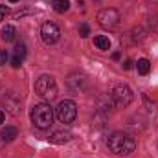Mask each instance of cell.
<instances>
[{"mask_svg": "<svg viewBox=\"0 0 158 158\" xmlns=\"http://www.w3.org/2000/svg\"><path fill=\"white\" fill-rule=\"evenodd\" d=\"M79 35H81V37H88V35H90V26H88L86 22H83V24L79 26Z\"/></svg>", "mask_w": 158, "mask_h": 158, "instance_id": "18", "label": "cell"}, {"mask_svg": "<svg viewBox=\"0 0 158 158\" xmlns=\"http://www.w3.org/2000/svg\"><path fill=\"white\" fill-rule=\"evenodd\" d=\"M20 64H22V61H20L17 55H13V57H11V66H13V68H19Z\"/></svg>", "mask_w": 158, "mask_h": 158, "instance_id": "20", "label": "cell"}, {"mask_svg": "<svg viewBox=\"0 0 158 158\" xmlns=\"http://www.w3.org/2000/svg\"><path fill=\"white\" fill-rule=\"evenodd\" d=\"M107 145L112 153L116 155H131L134 151V140L129 136V134H123V132H114L109 136L107 140Z\"/></svg>", "mask_w": 158, "mask_h": 158, "instance_id": "1", "label": "cell"}, {"mask_svg": "<svg viewBox=\"0 0 158 158\" xmlns=\"http://www.w3.org/2000/svg\"><path fill=\"white\" fill-rule=\"evenodd\" d=\"M7 59H9L7 52H6V50H0V66H2V64H6V63H7Z\"/></svg>", "mask_w": 158, "mask_h": 158, "instance_id": "19", "label": "cell"}, {"mask_svg": "<svg viewBox=\"0 0 158 158\" xmlns=\"http://www.w3.org/2000/svg\"><path fill=\"white\" fill-rule=\"evenodd\" d=\"M136 68H138V74L147 76V74H149V70H151V63H149L147 59H140V61L136 63Z\"/></svg>", "mask_w": 158, "mask_h": 158, "instance_id": "15", "label": "cell"}, {"mask_svg": "<svg viewBox=\"0 0 158 158\" xmlns=\"http://www.w3.org/2000/svg\"><path fill=\"white\" fill-rule=\"evenodd\" d=\"M94 44H96L99 50H109V48H110V40H109V37H105V35L94 37Z\"/></svg>", "mask_w": 158, "mask_h": 158, "instance_id": "14", "label": "cell"}, {"mask_svg": "<svg viewBox=\"0 0 158 158\" xmlns=\"http://www.w3.org/2000/svg\"><path fill=\"white\" fill-rule=\"evenodd\" d=\"M119 57H121V55H119V52H116V53H112V59H116V61H118Z\"/></svg>", "mask_w": 158, "mask_h": 158, "instance_id": "24", "label": "cell"}, {"mask_svg": "<svg viewBox=\"0 0 158 158\" xmlns=\"http://www.w3.org/2000/svg\"><path fill=\"white\" fill-rule=\"evenodd\" d=\"M123 68H125V70H131V68H132V61H131V59H127V61L123 63Z\"/></svg>", "mask_w": 158, "mask_h": 158, "instance_id": "23", "label": "cell"}, {"mask_svg": "<svg viewBox=\"0 0 158 158\" xmlns=\"http://www.w3.org/2000/svg\"><path fill=\"white\" fill-rule=\"evenodd\" d=\"M114 109H116V105H114L112 96L103 94V96H99V98H98V110H99L101 114L109 116V114H112V112H114Z\"/></svg>", "mask_w": 158, "mask_h": 158, "instance_id": "9", "label": "cell"}, {"mask_svg": "<svg viewBox=\"0 0 158 158\" xmlns=\"http://www.w3.org/2000/svg\"><path fill=\"white\" fill-rule=\"evenodd\" d=\"M0 136H2L4 142H13L19 136V131H17V127H6V129H2Z\"/></svg>", "mask_w": 158, "mask_h": 158, "instance_id": "11", "label": "cell"}, {"mask_svg": "<svg viewBox=\"0 0 158 158\" xmlns=\"http://www.w3.org/2000/svg\"><path fill=\"white\" fill-rule=\"evenodd\" d=\"M2 123H4V112L0 110V125H2Z\"/></svg>", "mask_w": 158, "mask_h": 158, "instance_id": "25", "label": "cell"}, {"mask_svg": "<svg viewBox=\"0 0 158 158\" xmlns=\"http://www.w3.org/2000/svg\"><path fill=\"white\" fill-rule=\"evenodd\" d=\"M35 92L37 96H40L42 99H55L57 96V83L52 76H40L37 81H35Z\"/></svg>", "mask_w": 158, "mask_h": 158, "instance_id": "3", "label": "cell"}, {"mask_svg": "<svg viewBox=\"0 0 158 158\" xmlns=\"http://www.w3.org/2000/svg\"><path fill=\"white\" fill-rule=\"evenodd\" d=\"M40 37L46 44H55L61 37V30L53 22H44L42 28H40Z\"/></svg>", "mask_w": 158, "mask_h": 158, "instance_id": "8", "label": "cell"}, {"mask_svg": "<svg viewBox=\"0 0 158 158\" xmlns=\"http://www.w3.org/2000/svg\"><path fill=\"white\" fill-rule=\"evenodd\" d=\"M2 105L6 112H9L11 116H19L22 110V99L17 92H6V96L2 98Z\"/></svg>", "mask_w": 158, "mask_h": 158, "instance_id": "7", "label": "cell"}, {"mask_svg": "<svg viewBox=\"0 0 158 158\" xmlns=\"http://www.w3.org/2000/svg\"><path fill=\"white\" fill-rule=\"evenodd\" d=\"M26 53H28V52H26V44H24V42H17V44H15V55H17L20 61H24V59H26Z\"/></svg>", "mask_w": 158, "mask_h": 158, "instance_id": "17", "label": "cell"}, {"mask_svg": "<svg viewBox=\"0 0 158 158\" xmlns=\"http://www.w3.org/2000/svg\"><path fill=\"white\" fill-rule=\"evenodd\" d=\"M15 37H17V30H15L13 26H4V28H2V40L13 42Z\"/></svg>", "mask_w": 158, "mask_h": 158, "instance_id": "13", "label": "cell"}, {"mask_svg": "<svg viewBox=\"0 0 158 158\" xmlns=\"http://www.w3.org/2000/svg\"><path fill=\"white\" fill-rule=\"evenodd\" d=\"M55 116H57V119H59L61 123H72V121L76 119V116H77V107H76V103L70 101V99L61 101V103L57 105V109H55Z\"/></svg>", "mask_w": 158, "mask_h": 158, "instance_id": "5", "label": "cell"}, {"mask_svg": "<svg viewBox=\"0 0 158 158\" xmlns=\"http://www.w3.org/2000/svg\"><path fill=\"white\" fill-rule=\"evenodd\" d=\"M98 22H99L101 28H105V30H112V28L118 26L119 13L116 11V9H112V7H105V9H101V11L98 13Z\"/></svg>", "mask_w": 158, "mask_h": 158, "instance_id": "6", "label": "cell"}, {"mask_svg": "<svg viewBox=\"0 0 158 158\" xmlns=\"http://www.w3.org/2000/svg\"><path fill=\"white\" fill-rule=\"evenodd\" d=\"M9 2H19V0H9Z\"/></svg>", "mask_w": 158, "mask_h": 158, "instance_id": "26", "label": "cell"}, {"mask_svg": "<svg viewBox=\"0 0 158 158\" xmlns=\"http://www.w3.org/2000/svg\"><path fill=\"white\" fill-rule=\"evenodd\" d=\"M7 13H9V9H7L6 6H2V4H0V20H4Z\"/></svg>", "mask_w": 158, "mask_h": 158, "instance_id": "21", "label": "cell"}, {"mask_svg": "<svg viewBox=\"0 0 158 158\" xmlns=\"http://www.w3.org/2000/svg\"><path fill=\"white\" fill-rule=\"evenodd\" d=\"M68 7H70L68 0H53V11L55 13H64V11H68Z\"/></svg>", "mask_w": 158, "mask_h": 158, "instance_id": "16", "label": "cell"}, {"mask_svg": "<svg viewBox=\"0 0 158 158\" xmlns=\"http://www.w3.org/2000/svg\"><path fill=\"white\" fill-rule=\"evenodd\" d=\"M31 123L37 129H48L53 121V109L46 103H39L31 109Z\"/></svg>", "mask_w": 158, "mask_h": 158, "instance_id": "2", "label": "cell"}, {"mask_svg": "<svg viewBox=\"0 0 158 158\" xmlns=\"http://www.w3.org/2000/svg\"><path fill=\"white\" fill-rule=\"evenodd\" d=\"M30 13V9H24V11H17L15 15H13V19H22L24 15H28Z\"/></svg>", "mask_w": 158, "mask_h": 158, "instance_id": "22", "label": "cell"}, {"mask_svg": "<svg viewBox=\"0 0 158 158\" xmlns=\"http://www.w3.org/2000/svg\"><path fill=\"white\" fill-rule=\"evenodd\" d=\"M112 99H114V105L118 107V109H125V107H129L131 103H132V99H134V96H132V90L127 86V85H116L114 88H112Z\"/></svg>", "mask_w": 158, "mask_h": 158, "instance_id": "4", "label": "cell"}, {"mask_svg": "<svg viewBox=\"0 0 158 158\" xmlns=\"http://www.w3.org/2000/svg\"><path fill=\"white\" fill-rule=\"evenodd\" d=\"M48 140H50V143H57V145L59 143H66V142L72 140V132L70 131H55Z\"/></svg>", "mask_w": 158, "mask_h": 158, "instance_id": "10", "label": "cell"}, {"mask_svg": "<svg viewBox=\"0 0 158 158\" xmlns=\"http://www.w3.org/2000/svg\"><path fill=\"white\" fill-rule=\"evenodd\" d=\"M85 83H86L85 76H72V77L68 79L70 88H72V90H76V92H79V88H83V86H85Z\"/></svg>", "mask_w": 158, "mask_h": 158, "instance_id": "12", "label": "cell"}]
</instances>
